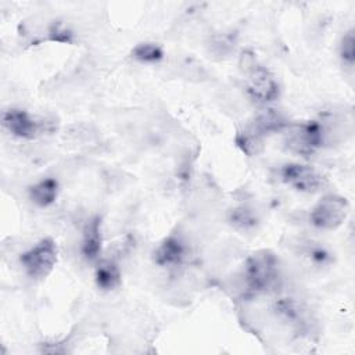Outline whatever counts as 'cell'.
<instances>
[{
    "label": "cell",
    "mask_w": 355,
    "mask_h": 355,
    "mask_svg": "<svg viewBox=\"0 0 355 355\" xmlns=\"http://www.w3.org/2000/svg\"><path fill=\"white\" fill-rule=\"evenodd\" d=\"M58 248L51 237H44L21 254L19 262L25 273L32 279L46 277L55 266Z\"/></svg>",
    "instance_id": "2"
},
{
    "label": "cell",
    "mask_w": 355,
    "mask_h": 355,
    "mask_svg": "<svg viewBox=\"0 0 355 355\" xmlns=\"http://www.w3.org/2000/svg\"><path fill=\"white\" fill-rule=\"evenodd\" d=\"M232 223L241 229H250L255 225V216L247 208H237L232 214Z\"/></svg>",
    "instance_id": "14"
},
{
    "label": "cell",
    "mask_w": 355,
    "mask_h": 355,
    "mask_svg": "<svg viewBox=\"0 0 355 355\" xmlns=\"http://www.w3.org/2000/svg\"><path fill=\"white\" fill-rule=\"evenodd\" d=\"M282 180L301 193H316L326 184V178L313 166L290 162L280 169Z\"/></svg>",
    "instance_id": "6"
},
{
    "label": "cell",
    "mask_w": 355,
    "mask_h": 355,
    "mask_svg": "<svg viewBox=\"0 0 355 355\" xmlns=\"http://www.w3.org/2000/svg\"><path fill=\"white\" fill-rule=\"evenodd\" d=\"M186 254L184 243L178 236H168L165 237L159 245L154 250L153 258L154 262L159 266H173L179 265Z\"/></svg>",
    "instance_id": "8"
},
{
    "label": "cell",
    "mask_w": 355,
    "mask_h": 355,
    "mask_svg": "<svg viewBox=\"0 0 355 355\" xmlns=\"http://www.w3.org/2000/svg\"><path fill=\"white\" fill-rule=\"evenodd\" d=\"M101 219L100 216L90 218L82 234L80 252L86 261H96L101 252Z\"/></svg>",
    "instance_id": "9"
},
{
    "label": "cell",
    "mask_w": 355,
    "mask_h": 355,
    "mask_svg": "<svg viewBox=\"0 0 355 355\" xmlns=\"http://www.w3.org/2000/svg\"><path fill=\"white\" fill-rule=\"evenodd\" d=\"M244 71L248 75L245 87L251 100L259 104H266L275 101L279 97V83L269 69L254 62Z\"/></svg>",
    "instance_id": "5"
},
{
    "label": "cell",
    "mask_w": 355,
    "mask_h": 355,
    "mask_svg": "<svg viewBox=\"0 0 355 355\" xmlns=\"http://www.w3.org/2000/svg\"><path fill=\"white\" fill-rule=\"evenodd\" d=\"M284 130V146L302 157L313 154L323 143V129L316 121L288 123Z\"/></svg>",
    "instance_id": "3"
},
{
    "label": "cell",
    "mask_w": 355,
    "mask_h": 355,
    "mask_svg": "<svg viewBox=\"0 0 355 355\" xmlns=\"http://www.w3.org/2000/svg\"><path fill=\"white\" fill-rule=\"evenodd\" d=\"M3 126L15 137L33 139L39 130L40 123L26 111L19 108H10L3 114Z\"/></svg>",
    "instance_id": "7"
},
{
    "label": "cell",
    "mask_w": 355,
    "mask_h": 355,
    "mask_svg": "<svg viewBox=\"0 0 355 355\" xmlns=\"http://www.w3.org/2000/svg\"><path fill=\"white\" fill-rule=\"evenodd\" d=\"M29 198L37 207H49L58 196V182L53 178H46L28 189Z\"/></svg>",
    "instance_id": "10"
},
{
    "label": "cell",
    "mask_w": 355,
    "mask_h": 355,
    "mask_svg": "<svg viewBox=\"0 0 355 355\" xmlns=\"http://www.w3.org/2000/svg\"><path fill=\"white\" fill-rule=\"evenodd\" d=\"M340 55H341V60L345 64H348V65L354 64V60H355V37H354V31L352 29H349L341 39Z\"/></svg>",
    "instance_id": "13"
},
{
    "label": "cell",
    "mask_w": 355,
    "mask_h": 355,
    "mask_svg": "<svg viewBox=\"0 0 355 355\" xmlns=\"http://www.w3.org/2000/svg\"><path fill=\"white\" fill-rule=\"evenodd\" d=\"M348 212L349 204L344 197L329 194L322 197L311 209L309 220L318 229L333 230L345 220Z\"/></svg>",
    "instance_id": "4"
},
{
    "label": "cell",
    "mask_w": 355,
    "mask_h": 355,
    "mask_svg": "<svg viewBox=\"0 0 355 355\" xmlns=\"http://www.w3.org/2000/svg\"><path fill=\"white\" fill-rule=\"evenodd\" d=\"M241 277L250 295L268 293L279 279L277 258L266 250L251 254L244 263Z\"/></svg>",
    "instance_id": "1"
},
{
    "label": "cell",
    "mask_w": 355,
    "mask_h": 355,
    "mask_svg": "<svg viewBox=\"0 0 355 355\" xmlns=\"http://www.w3.org/2000/svg\"><path fill=\"white\" fill-rule=\"evenodd\" d=\"M132 57L141 62H157L164 57V50L157 43L144 42V43H139L133 47Z\"/></svg>",
    "instance_id": "12"
},
{
    "label": "cell",
    "mask_w": 355,
    "mask_h": 355,
    "mask_svg": "<svg viewBox=\"0 0 355 355\" xmlns=\"http://www.w3.org/2000/svg\"><path fill=\"white\" fill-rule=\"evenodd\" d=\"M94 280L98 288L111 291L121 284V270L114 261H103L96 268Z\"/></svg>",
    "instance_id": "11"
}]
</instances>
